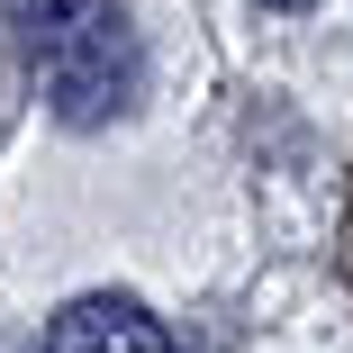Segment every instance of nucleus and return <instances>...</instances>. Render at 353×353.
Listing matches in <instances>:
<instances>
[{
    "instance_id": "obj_1",
    "label": "nucleus",
    "mask_w": 353,
    "mask_h": 353,
    "mask_svg": "<svg viewBox=\"0 0 353 353\" xmlns=\"http://www.w3.org/2000/svg\"><path fill=\"white\" fill-rule=\"evenodd\" d=\"M37 63H46V100L73 118V127H100V118L127 100V82H136V46H127V19H118V10L91 19L82 37L46 46Z\"/></svg>"
},
{
    "instance_id": "obj_2",
    "label": "nucleus",
    "mask_w": 353,
    "mask_h": 353,
    "mask_svg": "<svg viewBox=\"0 0 353 353\" xmlns=\"http://www.w3.org/2000/svg\"><path fill=\"white\" fill-rule=\"evenodd\" d=\"M37 353H172V335L136 308V299H73Z\"/></svg>"
},
{
    "instance_id": "obj_3",
    "label": "nucleus",
    "mask_w": 353,
    "mask_h": 353,
    "mask_svg": "<svg viewBox=\"0 0 353 353\" xmlns=\"http://www.w3.org/2000/svg\"><path fill=\"white\" fill-rule=\"evenodd\" d=\"M263 10H317V0H263Z\"/></svg>"
}]
</instances>
